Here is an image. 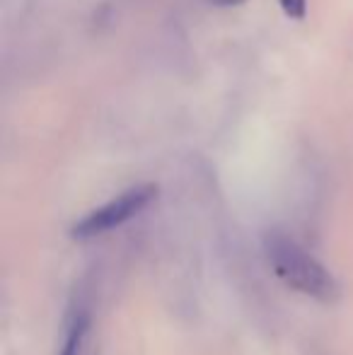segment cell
Listing matches in <instances>:
<instances>
[{
  "label": "cell",
  "instance_id": "2",
  "mask_svg": "<svg viewBox=\"0 0 353 355\" xmlns=\"http://www.w3.org/2000/svg\"><path fill=\"white\" fill-rule=\"evenodd\" d=\"M155 196H157V189L153 184H138V187L128 189V191L119 193L109 203H104L102 208L85 215L83 220H78L73 225L71 234L76 239H89V237H97V234L109 232L114 227H121L133 215L141 213Z\"/></svg>",
  "mask_w": 353,
  "mask_h": 355
},
{
  "label": "cell",
  "instance_id": "4",
  "mask_svg": "<svg viewBox=\"0 0 353 355\" xmlns=\"http://www.w3.org/2000/svg\"><path fill=\"white\" fill-rule=\"evenodd\" d=\"M283 8V12L293 19H302L307 12V0H278Z\"/></svg>",
  "mask_w": 353,
  "mask_h": 355
},
{
  "label": "cell",
  "instance_id": "3",
  "mask_svg": "<svg viewBox=\"0 0 353 355\" xmlns=\"http://www.w3.org/2000/svg\"><path fill=\"white\" fill-rule=\"evenodd\" d=\"M85 329H87V317L76 319V324H73L71 334H68V341H66V346H63L61 355H78V348H80V338H83V334H85Z\"/></svg>",
  "mask_w": 353,
  "mask_h": 355
},
{
  "label": "cell",
  "instance_id": "1",
  "mask_svg": "<svg viewBox=\"0 0 353 355\" xmlns=\"http://www.w3.org/2000/svg\"><path fill=\"white\" fill-rule=\"evenodd\" d=\"M264 254L268 266L288 288L298 290L317 302H336L341 295L339 281L320 259L300 247L295 239L283 232H271L264 239Z\"/></svg>",
  "mask_w": 353,
  "mask_h": 355
},
{
  "label": "cell",
  "instance_id": "5",
  "mask_svg": "<svg viewBox=\"0 0 353 355\" xmlns=\"http://www.w3.org/2000/svg\"><path fill=\"white\" fill-rule=\"evenodd\" d=\"M211 5H218V8H232V5H242L245 0H208Z\"/></svg>",
  "mask_w": 353,
  "mask_h": 355
}]
</instances>
